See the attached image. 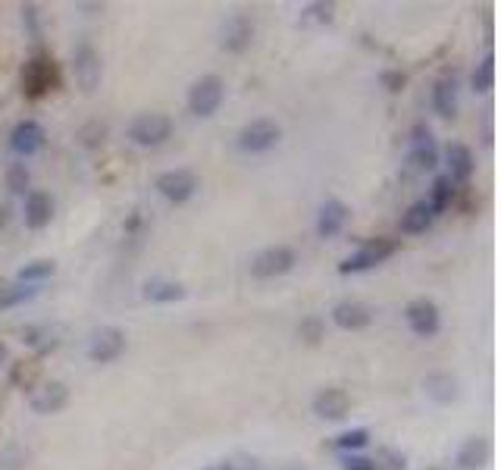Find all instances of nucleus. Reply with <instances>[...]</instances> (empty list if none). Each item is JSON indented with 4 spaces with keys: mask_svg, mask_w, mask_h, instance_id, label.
I'll return each mask as SVG.
<instances>
[{
    "mask_svg": "<svg viewBox=\"0 0 501 470\" xmlns=\"http://www.w3.org/2000/svg\"><path fill=\"white\" fill-rule=\"evenodd\" d=\"M172 135V120L166 113H139L129 123V139L139 147H157Z\"/></svg>",
    "mask_w": 501,
    "mask_h": 470,
    "instance_id": "f257e3e1",
    "label": "nucleus"
},
{
    "mask_svg": "<svg viewBox=\"0 0 501 470\" xmlns=\"http://www.w3.org/2000/svg\"><path fill=\"white\" fill-rule=\"evenodd\" d=\"M226 98V85L219 76H204V79H198L192 85V92H188V110L195 113V116H213V113L219 110V104H223Z\"/></svg>",
    "mask_w": 501,
    "mask_h": 470,
    "instance_id": "f03ea898",
    "label": "nucleus"
},
{
    "mask_svg": "<svg viewBox=\"0 0 501 470\" xmlns=\"http://www.w3.org/2000/svg\"><path fill=\"white\" fill-rule=\"evenodd\" d=\"M395 251H398V242H395V239H373V242H367V245H363L361 251H354L351 258H345L342 264H338V273H361V270H370V267L383 264L386 258H392Z\"/></svg>",
    "mask_w": 501,
    "mask_h": 470,
    "instance_id": "7ed1b4c3",
    "label": "nucleus"
},
{
    "mask_svg": "<svg viewBox=\"0 0 501 470\" xmlns=\"http://www.w3.org/2000/svg\"><path fill=\"white\" fill-rule=\"evenodd\" d=\"M125 351V332L116 330V326H100V330L91 332L88 339V358L94 364H110Z\"/></svg>",
    "mask_w": 501,
    "mask_h": 470,
    "instance_id": "20e7f679",
    "label": "nucleus"
},
{
    "mask_svg": "<svg viewBox=\"0 0 501 470\" xmlns=\"http://www.w3.org/2000/svg\"><path fill=\"white\" fill-rule=\"evenodd\" d=\"M298 254L295 248L289 245H273L266 248V251H260L258 258L250 260V273L258 279H273V276H282V273H289L291 267H295Z\"/></svg>",
    "mask_w": 501,
    "mask_h": 470,
    "instance_id": "39448f33",
    "label": "nucleus"
},
{
    "mask_svg": "<svg viewBox=\"0 0 501 470\" xmlns=\"http://www.w3.org/2000/svg\"><path fill=\"white\" fill-rule=\"evenodd\" d=\"M157 192L170 204H185V201L198 192V176L192 170H166L157 176Z\"/></svg>",
    "mask_w": 501,
    "mask_h": 470,
    "instance_id": "423d86ee",
    "label": "nucleus"
},
{
    "mask_svg": "<svg viewBox=\"0 0 501 470\" xmlns=\"http://www.w3.org/2000/svg\"><path fill=\"white\" fill-rule=\"evenodd\" d=\"M279 135H282V129L273 120H254L238 132V147H242L244 154H264L276 145Z\"/></svg>",
    "mask_w": 501,
    "mask_h": 470,
    "instance_id": "0eeeda50",
    "label": "nucleus"
},
{
    "mask_svg": "<svg viewBox=\"0 0 501 470\" xmlns=\"http://www.w3.org/2000/svg\"><path fill=\"white\" fill-rule=\"evenodd\" d=\"M73 73L82 92H94L100 85V53L91 44H79L73 53Z\"/></svg>",
    "mask_w": 501,
    "mask_h": 470,
    "instance_id": "6e6552de",
    "label": "nucleus"
},
{
    "mask_svg": "<svg viewBox=\"0 0 501 470\" xmlns=\"http://www.w3.org/2000/svg\"><path fill=\"white\" fill-rule=\"evenodd\" d=\"M404 317H408V326L417 336H433L439 330V307L429 299H414L404 311Z\"/></svg>",
    "mask_w": 501,
    "mask_h": 470,
    "instance_id": "1a4fd4ad",
    "label": "nucleus"
},
{
    "mask_svg": "<svg viewBox=\"0 0 501 470\" xmlns=\"http://www.w3.org/2000/svg\"><path fill=\"white\" fill-rule=\"evenodd\" d=\"M10 147H13L20 157H32L44 147V129L38 126L35 120H22L20 126L13 129L10 135Z\"/></svg>",
    "mask_w": 501,
    "mask_h": 470,
    "instance_id": "9d476101",
    "label": "nucleus"
},
{
    "mask_svg": "<svg viewBox=\"0 0 501 470\" xmlns=\"http://www.w3.org/2000/svg\"><path fill=\"white\" fill-rule=\"evenodd\" d=\"M332 320H336V326H342V330H363V326H370V320H373V311H370L367 305H361V301H342V305L332 307Z\"/></svg>",
    "mask_w": 501,
    "mask_h": 470,
    "instance_id": "9b49d317",
    "label": "nucleus"
},
{
    "mask_svg": "<svg viewBox=\"0 0 501 470\" xmlns=\"http://www.w3.org/2000/svg\"><path fill=\"white\" fill-rule=\"evenodd\" d=\"M351 408V398L345 389H323L317 398H314V410L326 420H342Z\"/></svg>",
    "mask_w": 501,
    "mask_h": 470,
    "instance_id": "f8f14e48",
    "label": "nucleus"
},
{
    "mask_svg": "<svg viewBox=\"0 0 501 470\" xmlns=\"http://www.w3.org/2000/svg\"><path fill=\"white\" fill-rule=\"evenodd\" d=\"M250 35H254V26H250L248 16H232V20H226L223 26V47L229 53H242L244 47L250 44Z\"/></svg>",
    "mask_w": 501,
    "mask_h": 470,
    "instance_id": "ddd939ff",
    "label": "nucleus"
},
{
    "mask_svg": "<svg viewBox=\"0 0 501 470\" xmlns=\"http://www.w3.org/2000/svg\"><path fill=\"white\" fill-rule=\"evenodd\" d=\"M67 398H69V392H67V386L63 383H44L41 389H35V395H32V408L38 410V414H57L63 404H67Z\"/></svg>",
    "mask_w": 501,
    "mask_h": 470,
    "instance_id": "4468645a",
    "label": "nucleus"
},
{
    "mask_svg": "<svg viewBox=\"0 0 501 470\" xmlns=\"http://www.w3.org/2000/svg\"><path fill=\"white\" fill-rule=\"evenodd\" d=\"M53 217V201L47 192H28L26 198V226L28 229H44Z\"/></svg>",
    "mask_w": 501,
    "mask_h": 470,
    "instance_id": "2eb2a0df",
    "label": "nucleus"
},
{
    "mask_svg": "<svg viewBox=\"0 0 501 470\" xmlns=\"http://www.w3.org/2000/svg\"><path fill=\"white\" fill-rule=\"evenodd\" d=\"M345 223H348V207H345L342 201H326L323 211H320V219H317L320 235H323V239H332V235L342 232Z\"/></svg>",
    "mask_w": 501,
    "mask_h": 470,
    "instance_id": "dca6fc26",
    "label": "nucleus"
},
{
    "mask_svg": "<svg viewBox=\"0 0 501 470\" xmlns=\"http://www.w3.org/2000/svg\"><path fill=\"white\" fill-rule=\"evenodd\" d=\"M445 157H449V179L451 182H464L473 176V151H470L467 145H449V151H445Z\"/></svg>",
    "mask_w": 501,
    "mask_h": 470,
    "instance_id": "f3484780",
    "label": "nucleus"
},
{
    "mask_svg": "<svg viewBox=\"0 0 501 470\" xmlns=\"http://www.w3.org/2000/svg\"><path fill=\"white\" fill-rule=\"evenodd\" d=\"M51 79H53V69L47 60H32L26 67V73H22V85H26V92L32 94V98L44 94L47 88H51Z\"/></svg>",
    "mask_w": 501,
    "mask_h": 470,
    "instance_id": "a211bd4d",
    "label": "nucleus"
},
{
    "mask_svg": "<svg viewBox=\"0 0 501 470\" xmlns=\"http://www.w3.org/2000/svg\"><path fill=\"white\" fill-rule=\"evenodd\" d=\"M433 104L442 116H455L457 113V82L455 76H442L433 88Z\"/></svg>",
    "mask_w": 501,
    "mask_h": 470,
    "instance_id": "6ab92c4d",
    "label": "nucleus"
},
{
    "mask_svg": "<svg viewBox=\"0 0 501 470\" xmlns=\"http://www.w3.org/2000/svg\"><path fill=\"white\" fill-rule=\"evenodd\" d=\"M423 389H426V395L433 398V402L449 404L457 398V379L449 377V373H429L426 383H423Z\"/></svg>",
    "mask_w": 501,
    "mask_h": 470,
    "instance_id": "aec40b11",
    "label": "nucleus"
},
{
    "mask_svg": "<svg viewBox=\"0 0 501 470\" xmlns=\"http://www.w3.org/2000/svg\"><path fill=\"white\" fill-rule=\"evenodd\" d=\"M486 461H489V442L482 436L467 439V442L461 445V451H457V467L461 470H476Z\"/></svg>",
    "mask_w": 501,
    "mask_h": 470,
    "instance_id": "412c9836",
    "label": "nucleus"
},
{
    "mask_svg": "<svg viewBox=\"0 0 501 470\" xmlns=\"http://www.w3.org/2000/svg\"><path fill=\"white\" fill-rule=\"evenodd\" d=\"M433 207L426 204V201H417V204H410L408 211H404L402 217V229L410 232V235H417V232H426L429 226H433Z\"/></svg>",
    "mask_w": 501,
    "mask_h": 470,
    "instance_id": "4be33fe9",
    "label": "nucleus"
},
{
    "mask_svg": "<svg viewBox=\"0 0 501 470\" xmlns=\"http://www.w3.org/2000/svg\"><path fill=\"white\" fill-rule=\"evenodd\" d=\"M185 295V289L179 283H166V279H151L145 285V299L157 301V305H166V301H179Z\"/></svg>",
    "mask_w": 501,
    "mask_h": 470,
    "instance_id": "5701e85b",
    "label": "nucleus"
},
{
    "mask_svg": "<svg viewBox=\"0 0 501 470\" xmlns=\"http://www.w3.org/2000/svg\"><path fill=\"white\" fill-rule=\"evenodd\" d=\"M435 163H439V154H435L433 141H423V145L410 147V166L414 170H435Z\"/></svg>",
    "mask_w": 501,
    "mask_h": 470,
    "instance_id": "b1692460",
    "label": "nucleus"
},
{
    "mask_svg": "<svg viewBox=\"0 0 501 470\" xmlns=\"http://www.w3.org/2000/svg\"><path fill=\"white\" fill-rule=\"evenodd\" d=\"M35 295V289L32 285H0V311L4 307H16V305H22V301H28Z\"/></svg>",
    "mask_w": 501,
    "mask_h": 470,
    "instance_id": "393cba45",
    "label": "nucleus"
},
{
    "mask_svg": "<svg viewBox=\"0 0 501 470\" xmlns=\"http://www.w3.org/2000/svg\"><path fill=\"white\" fill-rule=\"evenodd\" d=\"M53 260H35V264H28V267H22L20 270V283L22 285H28V283H44V279H51L53 276Z\"/></svg>",
    "mask_w": 501,
    "mask_h": 470,
    "instance_id": "a878e982",
    "label": "nucleus"
},
{
    "mask_svg": "<svg viewBox=\"0 0 501 470\" xmlns=\"http://www.w3.org/2000/svg\"><path fill=\"white\" fill-rule=\"evenodd\" d=\"M451 195H455V188H451V179L449 176H442V179L433 182V198L426 201L429 207H433V213L445 211V207L451 204Z\"/></svg>",
    "mask_w": 501,
    "mask_h": 470,
    "instance_id": "bb28decb",
    "label": "nucleus"
},
{
    "mask_svg": "<svg viewBox=\"0 0 501 470\" xmlns=\"http://www.w3.org/2000/svg\"><path fill=\"white\" fill-rule=\"evenodd\" d=\"M495 85V57L489 53L486 60L476 67V73H473V88L476 92H489V88Z\"/></svg>",
    "mask_w": 501,
    "mask_h": 470,
    "instance_id": "cd10ccee",
    "label": "nucleus"
},
{
    "mask_svg": "<svg viewBox=\"0 0 501 470\" xmlns=\"http://www.w3.org/2000/svg\"><path fill=\"white\" fill-rule=\"evenodd\" d=\"M28 179H32V176H28L26 163H13V166L7 170V188H10V192L22 195V192L28 188Z\"/></svg>",
    "mask_w": 501,
    "mask_h": 470,
    "instance_id": "c85d7f7f",
    "label": "nucleus"
},
{
    "mask_svg": "<svg viewBox=\"0 0 501 470\" xmlns=\"http://www.w3.org/2000/svg\"><path fill=\"white\" fill-rule=\"evenodd\" d=\"M367 442H370V433L367 430H348V433H342V436L336 439V449L357 451V449H363Z\"/></svg>",
    "mask_w": 501,
    "mask_h": 470,
    "instance_id": "c756f323",
    "label": "nucleus"
},
{
    "mask_svg": "<svg viewBox=\"0 0 501 470\" xmlns=\"http://www.w3.org/2000/svg\"><path fill=\"white\" fill-rule=\"evenodd\" d=\"M373 467L376 470H404V455L395 449H383L373 458Z\"/></svg>",
    "mask_w": 501,
    "mask_h": 470,
    "instance_id": "7c9ffc66",
    "label": "nucleus"
},
{
    "mask_svg": "<svg viewBox=\"0 0 501 470\" xmlns=\"http://www.w3.org/2000/svg\"><path fill=\"white\" fill-rule=\"evenodd\" d=\"M301 336L307 339V342H317V339H323V323H320L317 317H307L301 323Z\"/></svg>",
    "mask_w": 501,
    "mask_h": 470,
    "instance_id": "2f4dec72",
    "label": "nucleus"
},
{
    "mask_svg": "<svg viewBox=\"0 0 501 470\" xmlns=\"http://www.w3.org/2000/svg\"><path fill=\"white\" fill-rule=\"evenodd\" d=\"M345 470H376L373 461L370 458H361V455H345Z\"/></svg>",
    "mask_w": 501,
    "mask_h": 470,
    "instance_id": "473e14b6",
    "label": "nucleus"
},
{
    "mask_svg": "<svg viewBox=\"0 0 501 470\" xmlns=\"http://www.w3.org/2000/svg\"><path fill=\"white\" fill-rule=\"evenodd\" d=\"M383 82L389 85V92H398V88H402V82H404V76L402 73H386Z\"/></svg>",
    "mask_w": 501,
    "mask_h": 470,
    "instance_id": "72a5a7b5",
    "label": "nucleus"
},
{
    "mask_svg": "<svg viewBox=\"0 0 501 470\" xmlns=\"http://www.w3.org/2000/svg\"><path fill=\"white\" fill-rule=\"evenodd\" d=\"M204 470H229V464H213V467H204Z\"/></svg>",
    "mask_w": 501,
    "mask_h": 470,
    "instance_id": "f704fd0d",
    "label": "nucleus"
},
{
    "mask_svg": "<svg viewBox=\"0 0 501 470\" xmlns=\"http://www.w3.org/2000/svg\"><path fill=\"white\" fill-rule=\"evenodd\" d=\"M4 358H7V348H4V345H0V364H4Z\"/></svg>",
    "mask_w": 501,
    "mask_h": 470,
    "instance_id": "c9c22d12",
    "label": "nucleus"
}]
</instances>
